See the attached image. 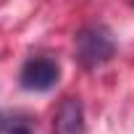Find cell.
I'll return each mask as SVG.
<instances>
[{"instance_id":"6da1fadb","label":"cell","mask_w":134,"mask_h":134,"mask_svg":"<svg viewBox=\"0 0 134 134\" xmlns=\"http://www.w3.org/2000/svg\"><path fill=\"white\" fill-rule=\"evenodd\" d=\"M74 50H76V60L87 71H92V69H100L103 63H108L113 58L116 45H113L108 29H103V26H84L74 37Z\"/></svg>"},{"instance_id":"7a4b0ae2","label":"cell","mask_w":134,"mask_h":134,"mask_svg":"<svg viewBox=\"0 0 134 134\" xmlns=\"http://www.w3.org/2000/svg\"><path fill=\"white\" fill-rule=\"evenodd\" d=\"M60 69L53 58H29L19 74V84L29 92H47L58 84Z\"/></svg>"},{"instance_id":"3957f363","label":"cell","mask_w":134,"mask_h":134,"mask_svg":"<svg viewBox=\"0 0 134 134\" xmlns=\"http://www.w3.org/2000/svg\"><path fill=\"white\" fill-rule=\"evenodd\" d=\"M53 131L55 134H84V105L79 97H66L58 105Z\"/></svg>"},{"instance_id":"277c9868","label":"cell","mask_w":134,"mask_h":134,"mask_svg":"<svg viewBox=\"0 0 134 134\" xmlns=\"http://www.w3.org/2000/svg\"><path fill=\"white\" fill-rule=\"evenodd\" d=\"M0 134H34V126L26 116L3 110L0 113Z\"/></svg>"}]
</instances>
